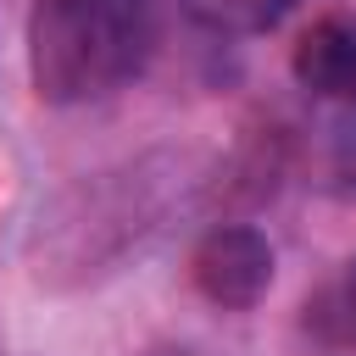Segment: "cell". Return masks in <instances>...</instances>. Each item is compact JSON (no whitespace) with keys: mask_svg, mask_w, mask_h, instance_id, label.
Masks as SVG:
<instances>
[{"mask_svg":"<svg viewBox=\"0 0 356 356\" xmlns=\"http://www.w3.org/2000/svg\"><path fill=\"white\" fill-rule=\"evenodd\" d=\"M145 0H39L28 17V72L56 106L117 89L145 61Z\"/></svg>","mask_w":356,"mask_h":356,"instance_id":"6da1fadb","label":"cell"},{"mask_svg":"<svg viewBox=\"0 0 356 356\" xmlns=\"http://www.w3.org/2000/svg\"><path fill=\"white\" fill-rule=\"evenodd\" d=\"M189 278L195 289L222 306V312H250L267 289H273V245L245 228V222H228V228H211L195 256H189Z\"/></svg>","mask_w":356,"mask_h":356,"instance_id":"7a4b0ae2","label":"cell"},{"mask_svg":"<svg viewBox=\"0 0 356 356\" xmlns=\"http://www.w3.org/2000/svg\"><path fill=\"white\" fill-rule=\"evenodd\" d=\"M295 78L312 95L328 100H356V11H328L317 17L300 44H295Z\"/></svg>","mask_w":356,"mask_h":356,"instance_id":"3957f363","label":"cell"},{"mask_svg":"<svg viewBox=\"0 0 356 356\" xmlns=\"http://www.w3.org/2000/svg\"><path fill=\"white\" fill-rule=\"evenodd\" d=\"M300 0H195L200 22L206 28H222V33H267L278 28Z\"/></svg>","mask_w":356,"mask_h":356,"instance_id":"277c9868","label":"cell"},{"mask_svg":"<svg viewBox=\"0 0 356 356\" xmlns=\"http://www.w3.org/2000/svg\"><path fill=\"white\" fill-rule=\"evenodd\" d=\"M350 300H356V267H350Z\"/></svg>","mask_w":356,"mask_h":356,"instance_id":"5b68a950","label":"cell"},{"mask_svg":"<svg viewBox=\"0 0 356 356\" xmlns=\"http://www.w3.org/2000/svg\"><path fill=\"white\" fill-rule=\"evenodd\" d=\"M150 356H184V350H150Z\"/></svg>","mask_w":356,"mask_h":356,"instance_id":"8992f818","label":"cell"}]
</instances>
